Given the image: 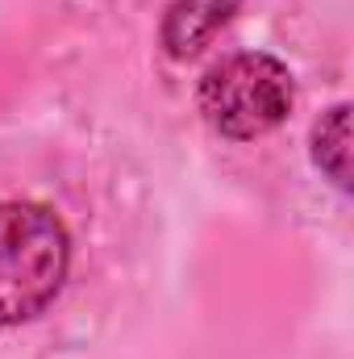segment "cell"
Instances as JSON below:
<instances>
[{"label":"cell","mask_w":354,"mask_h":359,"mask_svg":"<svg viewBox=\"0 0 354 359\" xmlns=\"http://www.w3.org/2000/svg\"><path fill=\"white\" fill-rule=\"evenodd\" d=\"M313 163L325 180H334L342 192H351V104L338 100L313 121Z\"/></svg>","instance_id":"obj_4"},{"label":"cell","mask_w":354,"mask_h":359,"mask_svg":"<svg viewBox=\"0 0 354 359\" xmlns=\"http://www.w3.org/2000/svg\"><path fill=\"white\" fill-rule=\"evenodd\" d=\"M242 0H167L163 25H159V42L171 59H192L200 55L213 34L238 13Z\"/></svg>","instance_id":"obj_3"},{"label":"cell","mask_w":354,"mask_h":359,"mask_svg":"<svg viewBox=\"0 0 354 359\" xmlns=\"http://www.w3.org/2000/svg\"><path fill=\"white\" fill-rule=\"evenodd\" d=\"M71 268V234L50 205L0 201V326L34 322L55 305Z\"/></svg>","instance_id":"obj_1"},{"label":"cell","mask_w":354,"mask_h":359,"mask_svg":"<svg viewBox=\"0 0 354 359\" xmlns=\"http://www.w3.org/2000/svg\"><path fill=\"white\" fill-rule=\"evenodd\" d=\"M200 117L229 142H255L279 130L296 104V80L288 63L263 50H238L213 63L196 88Z\"/></svg>","instance_id":"obj_2"}]
</instances>
